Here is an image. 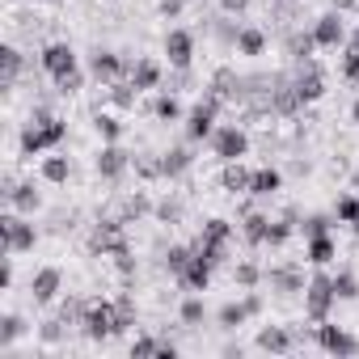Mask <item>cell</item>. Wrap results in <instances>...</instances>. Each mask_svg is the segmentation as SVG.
I'll list each match as a JSON object with an SVG mask.
<instances>
[{"mask_svg":"<svg viewBox=\"0 0 359 359\" xmlns=\"http://www.w3.org/2000/svg\"><path fill=\"white\" fill-rule=\"evenodd\" d=\"M64 135H68V123H64L60 114H51V110H39V114L22 127V156H39V152H47V148H60Z\"/></svg>","mask_w":359,"mask_h":359,"instance_id":"obj_1","label":"cell"},{"mask_svg":"<svg viewBox=\"0 0 359 359\" xmlns=\"http://www.w3.org/2000/svg\"><path fill=\"white\" fill-rule=\"evenodd\" d=\"M81 334H85L89 342H106V338L123 334V330H118V309H114V300H89V304H85Z\"/></svg>","mask_w":359,"mask_h":359,"instance_id":"obj_2","label":"cell"},{"mask_svg":"<svg viewBox=\"0 0 359 359\" xmlns=\"http://www.w3.org/2000/svg\"><path fill=\"white\" fill-rule=\"evenodd\" d=\"M34 241H39V233H34V224L22 220V212L9 208L5 216H0V250H5V258H13V254H30Z\"/></svg>","mask_w":359,"mask_h":359,"instance_id":"obj_3","label":"cell"},{"mask_svg":"<svg viewBox=\"0 0 359 359\" xmlns=\"http://www.w3.org/2000/svg\"><path fill=\"white\" fill-rule=\"evenodd\" d=\"M195 250H199L212 266H224L229 254H233V224H229V220H208L203 233H199V241H195Z\"/></svg>","mask_w":359,"mask_h":359,"instance_id":"obj_4","label":"cell"},{"mask_svg":"<svg viewBox=\"0 0 359 359\" xmlns=\"http://www.w3.org/2000/svg\"><path fill=\"white\" fill-rule=\"evenodd\" d=\"M334 300H338V292H334V275L317 271V275L309 279V287H304V317H309V321H330Z\"/></svg>","mask_w":359,"mask_h":359,"instance_id":"obj_5","label":"cell"},{"mask_svg":"<svg viewBox=\"0 0 359 359\" xmlns=\"http://www.w3.org/2000/svg\"><path fill=\"white\" fill-rule=\"evenodd\" d=\"M118 250H127V224L123 220H102V224H93V233H89V254H118Z\"/></svg>","mask_w":359,"mask_h":359,"instance_id":"obj_6","label":"cell"},{"mask_svg":"<svg viewBox=\"0 0 359 359\" xmlns=\"http://www.w3.org/2000/svg\"><path fill=\"white\" fill-rule=\"evenodd\" d=\"M220 106H224V102H216L212 93H203V102H195V110L187 114V140H212Z\"/></svg>","mask_w":359,"mask_h":359,"instance_id":"obj_7","label":"cell"},{"mask_svg":"<svg viewBox=\"0 0 359 359\" xmlns=\"http://www.w3.org/2000/svg\"><path fill=\"white\" fill-rule=\"evenodd\" d=\"M212 148H216L220 161H241L250 152V135L241 127H216L212 131Z\"/></svg>","mask_w":359,"mask_h":359,"instance_id":"obj_8","label":"cell"},{"mask_svg":"<svg viewBox=\"0 0 359 359\" xmlns=\"http://www.w3.org/2000/svg\"><path fill=\"white\" fill-rule=\"evenodd\" d=\"M317 346L325 355H359V338L346 334L342 325H325V321H317Z\"/></svg>","mask_w":359,"mask_h":359,"instance_id":"obj_9","label":"cell"},{"mask_svg":"<svg viewBox=\"0 0 359 359\" xmlns=\"http://www.w3.org/2000/svg\"><path fill=\"white\" fill-rule=\"evenodd\" d=\"M266 283H271V292H279V296H296V292L309 287V279H304V271H300L296 262L271 266V271H266Z\"/></svg>","mask_w":359,"mask_h":359,"instance_id":"obj_10","label":"cell"},{"mask_svg":"<svg viewBox=\"0 0 359 359\" xmlns=\"http://www.w3.org/2000/svg\"><path fill=\"white\" fill-rule=\"evenodd\" d=\"M165 55H169V68H191L195 64V34L191 30H169L165 34Z\"/></svg>","mask_w":359,"mask_h":359,"instance_id":"obj_11","label":"cell"},{"mask_svg":"<svg viewBox=\"0 0 359 359\" xmlns=\"http://www.w3.org/2000/svg\"><path fill=\"white\" fill-rule=\"evenodd\" d=\"M93 169H97V177H106V182H118V177L131 169V152H123L118 144H106V148L97 152Z\"/></svg>","mask_w":359,"mask_h":359,"instance_id":"obj_12","label":"cell"},{"mask_svg":"<svg viewBox=\"0 0 359 359\" xmlns=\"http://www.w3.org/2000/svg\"><path fill=\"white\" fill-rule=\"evenodd\" d=\"M5 199H9V208L13 212H22V216H34L39 208H43V195L34 191V182H5Z\"/></svg>","mask_w":359,"mask_h":359,"instance_id":"obj_13","label":"cell"},{"mask_svg":"<svg viewBox=\"0 0 359 359\" xmlns=\"http://www.w3.org/2000/svg\"><path fill=\"white\" fill-rule=\"evenodd\" d=\"M89 72H93L102 85H114V81L127 76V60L114 55V51H93V55H89Z\"/></svg>","mask_w":359,"mask_h":359,"instance_id":"obj_14","label":"cell"},{"mask_svg":"<svg viewBox=\"0 0 359 359\" xmlns=\"http://www.w3.org/2000/svg\"><path fill=\"white\" fill-rule=\"evenodd\" d=\"M292 85H296L300 102H317V97L325 93V72H321L313 60H304V64H300V72L292 76Z\"/></svg>","mask_w":359,"mask_h":359,"instance_id":"obj_15","label":"cell"},{"mask_svg":"<svg viewBox=\"0 0 359 359\" xmlns=\"http://www.w3.org/2000/svg\"><path fill=\"white\" fill-rule=\"evenodd\" d=\"M43 72L55 81V76H64V72H76V51L68 47V43H51V47H43Z\"/></svg>","mask_w":359,"mask_h":359,"instance_id":"obj_16","label":"cell"},{"mask_svg":"<svg viewBox=\"0 0 359 359\" xmlns=\"http://www.w3.org/2000/svg\"><path fill=\"white\" fill-rule=\"evenodd\" d=\"M208 93H212L216 102H237V97H245V76H237L233 68H220V72L208 81Z\"/></svg>","mask_w":359,"mask_h":359,"instance_id":"obj_17","label":"cell"},{"mask_svg":"<svg viewBox=\"0 0 359 359\" xmlns=\"http://www.w3.org/2000/svg\"><path fill=\"white\" fill-rule=\"evenodd\" d=\"M60 287H64L60 266H43V271L30 279V296H34V304H51V300L60 296Z\"/></svg>","mask_w":359,"mask_h":359,"instance_id":"obj_18","label":"cell"},{"mask_svg":"<svg viewBox=\"0 0 359 359\" xmlns=\"http://www.w3.org/2000/svg\"><path fill=\"white\" fill-rule=\"evenodd\" d=\"M254 342H258V351H266V355H287V351L296 346V334H292L287 325H262Z\"/></svg>","mask_w":359,"mask_h":359,"instance_id":"obj_19","label":"cell"},{"mask_svg":"<svg viewBox=\"0 0 359 359\" xmlns=\"http://www.w3.org/2000/svg\"><path fill=\"white\" fill-rule=\"evenodd\" d=\"M212 271H216V266H212V262H208V258H203V254L195 250L191 266H187L182 275H177V283H182L187 292H208V283H212Z\"/></svg>","mask_w":359,"mask_h":359,"instance_id":"obj_20","label":"cell"},{"mask_svg":"<svg viewBox=\"0 0 359 359\" xmlns=\"http://www.w3.org/2000/svg\"><path fill=\"white\" fill-rule=\"evenodd\" d=\"M313 39H317V47H342L346 30H342V18H338V9H334V13H321V18L313 22Z\"/></svg>","mask_w":359,"mask_h":359,"instance_id":"obj_21","label":"cell"},{"mask_svg":"<svg viewBox=\"0 0 359 359\" xmlns=\"http://www.w3.org/2000/svg\"><path fill=\"white\" fill-rule=\"evenodd\" d=\"M161 76H165V72H161L156 60H135V64H127V81H131L140 93H144V89H156Z\"/></svg>","mask_w":359,"mask_h":359,"instance_id":"obj_22","label":"cell"},{"mask_svg":"<svg viewBox=\"0 0 359 359\" xmlns=\"http://www.w3.org/2000/svg\"><path fill=\"white\" fill-rule=\"evenodd\" d=\"M161 165H165V177H182V173L195 165V152H191L187 144H173V148L161 152Z\"/></svg>","mask_w":359,"mask_h":359,"instance_id":"obj_23","label":"cell"},{"mask_svg":"<svg viewBox=\"0 0 359 359\" xmlns=\"http://www.w3.org/2000/svg\"><path fill=\"white\" fill-rule=\"evenodd\" d=\"M250 182H254V173L241 165V161H224V173H220V187L229 191V195H241V191H250Z\"/></svg>","mask_w":359,"mask_h":359,"instance_id":"obj_24","label":"cell"},{"mask_svg":"<svg viewBox=\"0 0 359 359\" xmlns=\"http://www.w3.org/2000/svg\"><path fill=\"white\" fill-rule=\"evenodd\" d=\"M22 68H26V60H22V51H18V47H5V51H0V85H5V89H13V85H18Z\"/></svg>","mask_w":359,"mask_h":359,"instance_id":"obj_25","label":"cell"},{"mask_svg":"<svg viewBox=\"0 0 359 359\" xmlns=\"http://www.w3.org/2000/svg\"><path fill=\"white\" fill-rule=\"evenodd\" d=\"M283 187V173L275 169V165H262V169H254V182H250V195H275Z\"/></svg>","mask_w":359,"mask_h":359,"instance_id":"obj_26","label":"cell"},{"mask_svg":"<svg viewBox=\"0 0 359 359\" xmlns=\"http://www.w3.org/2000/svg\"><path fill=\"white\" fill-rule=\"evenodd\" d=\"M334 254H338V245H334V237H330V233L309 237V254H304V258H309L313 266H330V262H334Z\"/></svg>","mask_w":359,"mask_h":359,"instance_id":"obj_27","label":"cell"},{"mask_svg":"<svg viewBox=\"0 0 359 359\" xmlns=\"http://www.w3.org/2000/svg\"><path fill=\"white\" fill-rule=\"evenodd\" d=\"M241 233H245V241H250V245H266V233H271V216H262V212H250V216L241 220Z\"/></svg>","mask_w":359,"mask_h":359,"instance_id":"obj_28","label":"cell"},{"mask_svg":"<svg viewBox=\"0 0 359 359\" xmlns=\"http://www.w3.org/2000/svg\"><path fill=\"white\" fill-rule=\"evenodd\" d=\"M68 177H72V161L68 156H60V152L55 156H43V182H55L60 187V182H68Z\"/></svg>","mask_w":359,"mask_h":359,"instance_id":"obj_29","label":"cell"},{"mask_svg":"<svg viewBox=\"0 0 359 359\" xmlns=\"http://www.w3.org/2000/svg\"><path fill=\"white\" fill-rule=\"evenodd\" d=\"M254 313H250V304L245 300H233V304H224L220 313H216V321H220V330H237V325H245Z\"/></svg>","mask_w":359,"mask_h":359,"instance_id":"obj_30","label":"cell"},{"mask_svg":"<svg viewBox=\"0 0 359 359\" xmlns=\"http://www.w3.org/2000/svg\"><path fill=\"white\" fill-rule=\"evenodd\" d=\"M237 51H241V55H262V51H266V34H262L258 26H241V34H237Z\"/></svg>","mask_w":359,"mask_h":359,"instance_id":"obj_31","label":"cell"},{"mask_svg":"<svg viewBox=\"0 0 359 359\" xmlns=\"http://www.w3.org/2000/svg\"><path fill=\"white\" fill-rule=\"evenodd\" d=\"M313 47H317L313 30H296V34H287V55H292L296 64H304V60L313 55Z\"/></svg>","mask_w":359,"mask_h":359,"instance_id":"obj_32","label":"cell"},{"mask_svg":"<svg viewBox=\"0 0 359 359\" xmlns=\"http://www.w3.org/2000/svg\"><path fill=\"white\" fill-rule=\"evenodd\" d=\"M131 169L144 177V182H156V177H165V165H161V156H152V152L131 156Z\"/></svg>","mask_w":359,"mask_h":359,"instance_id":"obj_33","label":"cell"},{"mask_svg":"<svg viewBox=\"0 0 359 359\" xmlns=\"http://www.w3.org/2000/svg\"><path fill=\"white\" fill-rule=\"evenodd\" d=\"M152 114H156L161 123H177V118H182V102H177V93H161V97L152 102Z\"/></svg>","mask_w":359,"mask_h":359,"instance_id":"obj_34","label":"cell"},{"mask_svg":"<svg viewBox=\"0 0 359 359\" xmlns=\"http://www.w3.org/2000/svg\"><path fill=\"white\" fill-rule=\"evenodd\" d=\"M191 258H195V245H169V254H165V266H169V275L177 279L187 266H191Z\"/></svg>","mask_w":359,"mask_h":359,"instance_id":"obj_35","label":"cell"},{"mask_svg":"<svg viewBox=\"0 0 359 359\" xmlns=\"http://www.w3.org/2000/svg\"><path fill=\"white\" fill-rule=\"evenodd\" d=\"M148 212H152L148 195H127V199H123V208H118V220H123V224H131V220H140V216H148Z\"/></svg>","mask_w":359,"mask_h":359,"instance_id":"obj_36","label":"cell"},{"mask_svg":"<svg viewBox=\"0 0 359 359\" xmlns=\"http://www.w3.org/2000/svg\"><path fill=\"white\" fill-rule=\"evenodd\" d=\"M296 233V212H283L279 220H271V233H266V245H283L287 237Z\"/></svg>","mask_w":359,"mask_h":359,"instance_id":"obj_37","label":"cell"},{"mask_svg":"<svg viewBox=\"0 0 359 359\" xmlns=\"http://www.w3.org/2000/svg\"><path fill=\"white\" fill-rule=\"evenodd\" d=\"M262 279H266V271H262L258 262H237V266H233V283H241L245 292H250V287H258Z\"/></svg>","mask_w":359,"mask_h":359,"instance_id":"obj_38","label":"cell"},{"mask_svg":"<svg viewBox=\"0 0 359 359\" xmlns=\"http://www.w3.org/2000/svg\"><path fill=\"white\" fill-rule=\"evenodd\" d=\"M131 355H169V359H173V355H177V346H173V342H161V338H148V334H144V338H135V342H131Z\"/></svg>","mask_w":359,"mask_h":359,"instance_id":"obj_39","label":"cell"},{"mask_svg":"<svg viewBox=\"0 0 359 359\" xmlns=\"http://www.w3.org/2000/svg\"><path fill=\"white\" fill-rule=\"evenodd\" d=\"M22 334H26V321H22L18 313H9L5 321H0V351H9V346L22 338Z\"/></svg>","mask_w":359,"mask_h":359,"instance_id":"obj_40","label":"cell"},{"mask_svg":"<svg viewBox=\"0 0 359 359\" xmlns=\"http://www.w3.org/2000/svg\"><path fill=\"white\" fill-rule=\"evenodd\" d=\"M106 89H110V102H114L118 110H131L135 97H140V89H135L131 81H114V85H106Z\"/></svg>","mask_w":359,"mask_h":359,"instance_id":"obj_41","label":"cell"},{"mask_svg":"<svg viewBox=\"0 0 359 359\" xmlns=\"http://www.w3.org/2000/svg\"><path fill=\"white\" fill-rule=\"evenodd\" d=\"M93 127H97V135H102L106 144H118V135H123V123H118L114 114H102V110L93 114Z\"/></svg>","mask_w":359,"mask_h":359,"instance_id":"obj_42","label":"cell"},{"mask_svg":"<svg viewBox=\"0 0 359 359\" xmlns=\"http://www.w3.org/2000/svg\"><path fill=\"white\" fill-rule=\"evenodd\" d=\"M334 216H338V224H355L359 229V191L355 195H342L338 208H334Z\"/></svg>","mask_w":359,"mask_h":359,"instance_id":"obj_43","label":"cell"},{"mask_svg":"<svg viewBox=\"0 0 359 359\" xmlns=\"http://www.w3.org/2000/svg\"><path fill=\"white\" fill-rule=\"evenodd\" d=\"M208 317V304H203V296L195 292V296H187L182 300V325H199Z\"/></svg>","mask_w":359,"mask_h":359,"instance_id":"obj_44","label":"cell"},{"mask_svg":"<svg viewBox=\"0 0 359 359\" xmlns=\"http://www.w3.org/2000/svg\"><path fill=\"white\" fill-rule=\"evenodd\" d=\"M334 292H338V300H355V296H359L355 271H338V275H334Z\"/></svg>","mask_w":359,"mask_h":359,"instance_id":"obj_45","label":"cell"},{"mask_svg":"<svg viewBox=\"0 0 359 359\" xmlns=\"http://www.w3.org/2000/svg\"><path fill=\"white\" fill-rule=\"evenodd\" d=\"M114 309H118V330H131L135 325V300L131 296H118Z\"/></svg>","mask_w":359,"mask_h":359,"instance_id":"obj_46","label":"cell"},{"mask_svg":"<svg viewBox=\"0 0 359 359\" xmlns=\"http://www.w3.org/2000/svg\"><path fill=\"white\" fill-rule=\"evenodd\" d=\"M342 76H346V81H359V43H351V47L342 51Z\"/></svg>","mask_w":359,"mask_h":359,"instance_id":"obj_47","label":"cell"},{"mask_svg":"<svg viewBox=\"0 0 359 359\" xmlns=\"http://www.w3.org/2000/svg\"><path fill=\"white\" fill-rule=\"evenodd\" d=\"M156 220H161V224H177V220H182V203H177V199L156 203Z\"/></svg>","mask_w":359,"mask_h":359,"instance_id":"obj_48","label":"cell"},{"mask_svg":"<svg viewBox=\"0 0 359 359\" xmlns=\"http://www.w3.org/2000/svg\"><path fill=\"white\" fill-rule=\"evenodd\" d=\"M81 85H85V76H81V68H76V72H64V76H55V89H60L64 97H68V93H76Z\"/></svg>","mask_w":359,"mask_h":359,"instance_id":"obj_49","label":"cell"},{"mask_svg":"<svg viewBox=\"0 0 359 359\" xmlns=\"http://www.w3.org/2000/svg\"><path fill=\"white\" fill-rule=\"evenodd\" d=\"M330 216H321V212H313L309 220H304V237H321V233H330Z\"/></svg>","mask_w":359,"mask_h":359,"instance_id":"obj_50","label":"cell"},{"mask_svg":"<svg viewBox=\"0 0 359 359\" xmlns=\"http://www.w3.org/2000/svg\"><path fill=\"white\" fill-rule=\"evenodd\" d=\"M250 5H254V0H220V9H224L229 18H241V13H250Z\"/></svg>","mask_w":359,"mask_h":359,"instance_id":"obj_51","label":"cell"},{"mask_svg":"<svg viewBox=\"0 0 359 359\" xmlns=\"http://www.w3.org/2000/svg\"><path fill=\"white\" fill-rule=\"evenodd\" d=\"M182 0H161V18H182Z\"/></svg>","mask_w":359,"mask_h":359,"instance_id":"obj_52","label":"cell"},{"mask_svg":"<svg viewBox=\"0 0 359 359\" xmlns=\"http://www.w3.org/2000/svg\"><path fill=\"white\" fill-rule=\"evenodd\" d=\"M245 304H250V313H254V317H258V313H262V304H266V300H262V296H258V292H254V287H250V292H245Z\"/></svg>","mask_w":359,"mask_h":359,"instance_id":"obj_53","label":"cell"},{"mask_svg":"<svg viewBox=\"0 0 359 359\" xmlns=\"http://www.w3.org/2000/svg\"><path fill=\"white\" fill-rule=\"evenodd\" d=\"M338 13H359V0H334Z\"/></svg>","mask_w":359,"mask_h":359,"instance_id":"obj_54","label":"cell"},{"mask_svg":"<svg viewBox=\"0 0 359 359\" xmlns=\"http://www.w3.org/2000/svg\"><path fill=\"white\" fill-rule=\"evenodd\" d=\"M351 191H359V165H355V173H351Z\"/></svg>","mask_w":359,"mask_h":359,"instance_id":"obj_55","label":"cell"},{"mask_svg":"<svg viewBox=\"0 0 359 359\" xmlns=\"http://www.w3.org/2000/svg\"><path fill=\"white\" fill-rule=\"evenodd\" d=\"M351 118H355V123H359V97H355V106H351Z\"/></svg>","mask_w":359,"mask_h":359,"instance_id":"obj_56","label":"cell"},{"mask_svg":"<svg viewBox=\"0 0 359 359\" xmlns=\"http://www.w3.org/2000/svg\"><path fill=\"white\" fill-rule=\"evenodd\" d=\"M355 43H359V30H355Z\"/></svg>","mask_w":359,"mask_h":359,"instance_id":"obj_57","label":"cell"}]
</instances>
